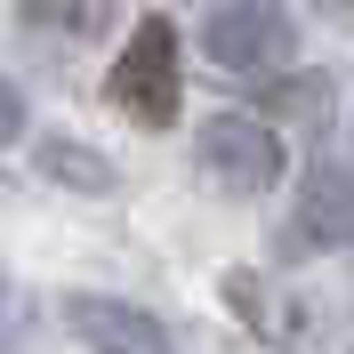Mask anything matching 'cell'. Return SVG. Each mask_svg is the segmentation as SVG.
<instances>
[{
	"label": "cell",
	"mask_w": 354,
	"mask_h": 354,
	"mask_svg": "<svg viewBox=\"0 0 354 354\" xmlns=\"http://www.w3.org/2000/svg\"><path fill=\"white\" fill-rule=\"evenodd\" d=\"M290 234H298V250H322V242H354V185H346V177L330 169V161L314 169V185H306V209H298V225H290Z\"/></svg>",
	"instance_id": "cell-5"
},
{
	"label": "cell",
	"mask_w": 354,
	"mask_h": 354,
	"mask_svg": "<svg viewBox=\"0 0 354 354\" xmlns=\"http://www.w3.org/2000/svg\"><path fill=\"white\" fill-rule=\"evenodd\" d=\"M0 338H17V290L0 282Z\"/></svg>",
	"instance_id": "cell-9"
},
{
	"label": "cell",
	"mask_w": 354,
	"mask_h": 354,
	"mask_svg": "<svg viewBox=\"0 0 354 354\" xmlns=\"http://www.w3.org/2000/svg\"><path fill=\"white\" fill-rule=\"evenodd\" d=\"M24 24L32 32H57L65 24V41H88L105 24V0H24Z\"/></svg>",
	"instance_id": "cell-7"
},
{
	"label": "cell",
	"mask_w": 354,
	"mask_h": 354,
	"mask_svg": "<svg viewBox=\"0 0 354 354\" xmlns=\"http://www.w3.org/2000/svg\"><path fill=\"white\" fill-rule=\"evenodd\" d=\"M201 57L218 73H274V65H290V17L282 8H258V0L218 8L209 32H201Z\"/></svg>",
	"instance_id": "cell-3"
},
{
	"label": "cell",
	"mask_w": 354,
	"mask_h": 354,
	"mask_svg": "<svg viewBox=\"0 0 354 354\" xmlns=\"http://www.w3.org/2000/svg\"><path fill=\"white\" fill-rule=\"evenodd\" d=\"M41 169L57 177V185H81V194H113V169L88 153V145H65V137H48V145H41Z\"/></svg>",
	"instance_id": "cell-6"
},
{
	"label": "cell",
	"mask_w": 354,
	"mask_h": 354,
	"mask_svg": "<svg viewBox=\"0 0 354 354\" xmlns=\"http://www.w3.org/2000/svg\"><path fill=\"white\" fill-rule=\"evenodd\" d=\"M113 105L129 113L137 129H169L177 105H185V48H177V24L169 17H145L129 32V48L113 57Z\"/></svg>",
	"instance_id": "cell-1"
},
{
	"label": "cell",
	"mask_w": 354,
	"mask_h": 354,
	"mask_svg": "<svg viewBox=\"0 0 354 354\" xmlns=\"http://www.w3.org/2000/svg\"><path fill=\"white\" fill-rule=\"evenodd\" d=\"M8 137H24V97L0 81V145H8Z\"/></svg>",
	"instance_id": "cell-8"
},
{
	"label": "cell",
	"mask_w": 354,
	"mask_h": 354,
	"mask_svg": "<svg viewBox=\"0 0 354 354\" xmlns=\"http://www.w3.org/2000/svg\"><path fill=\"white\" fill-rule=\"evenodd\" d=\"M65 330L81 338V346H113V354H129V346H169V330H161L145 306H121V298H65Z\"/></svg>",
	"instance_id": "cell-4"
},
{
	"label": "cell",
	"mask_w": 354,
	"mask_h": 354,
	"mask_svg": "<svg viewBox=\"0 0 354 354\" xmlns=\"http://www.w3.org/2000/svg\"><path fill=\"white\" fill-rule=\"evenodd\" d=\"M194 161L209 169L218 194H274V185H282V137L266 129L258 113H218V121H201Z\"/></svg>",
	"instance_id": "cell-2"
}]
</instances>
